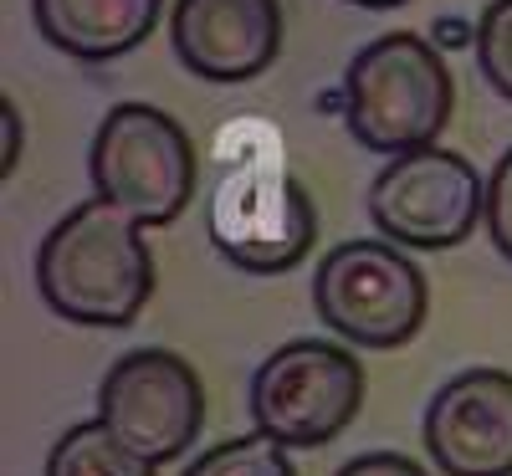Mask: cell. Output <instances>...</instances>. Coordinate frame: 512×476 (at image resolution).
Wrapping results in <instances>:
<instances>
[{
	"instance_id": "14",
	"label": "cell",
	"mask_w": 512,
	"mask_h": 476,
	"mask_svg": "<svg viewBox=\"0 0 512 476\" xmlns=\"http://www.w3.org/2000/svg\"><path fill=\"white\" fill-rule=\"evenodd\" d=\"M472 52H477L482 77L492 82V93H502L512 103V0H492L477 16Z\"/></svg>"
},
{
	"instance_id": "15",
	"label": "cell",
	"mask_w": 512,
	"mask_h": 476,
	"mask_svg": "<svg viewBox=\"0 0 512 476\" xmlns=\"http://www.w3.org/2000/svg\"><path fill=\"white\" fill-rule=\"evenodd\" d=\"M487 236L512 262V149L497 159L492 180H487Z\"/></svg>"
},
{
	"instance_id": "5",
	"label": "cell",
	"mask_w": 512,
	"mask_h": 476,
	"mask_svg": "<svg viewBox=\"0 0 512 476\" xmlns=\"http://www.w3.org/2000/svg\"><path fill=\"white\" fill-rule=\"evenodd\" d=\"M359 405L364 364L349 354V343L333 338H292L251 374V420L287 451H318L338 441L359 420Z\"/></svg>"
},
{
	"instance_id": "1",
	"label": "cell",
	"mask_w": 512,
	"mask_h": 476,
	"mask_svg": "<svg viewBox=\"0 0 512 476\" xmlns=\"http://www.w3.org/2000/svg\"><path fill=\"white\" fill-rule=\"evenodd\" d=\"M36 292L77 328H128L154 297L144 226L103 195L72 205L36 246Z\"/></svg>"
},
{
	"instance_id": "18",
	"label": "cell",
	"mask_w": 512,
	"mask_h": 476,
	"mask_svg": "<svg viewBox=\"0 0 512 476\" xmlns=\"http://www.w3.org/2000/svg\"><path fill=\"white\" fill-rule=\"evenodd\" d=\"M359 11H395V6H410V0H349Z\"/></svg>"
},
{
	"instance_id": "3",
	"label": "cell",
	"mask_w": 512,
	"mask_h": 476,
	"mask_svg": "<svg viewBox=\"0 0 512 476\" xmlns=\"http://www.w3.org/2000/svg\"><path fill=\"white\" fill-rule=\"evenodd\" d=\"M313 308L328 333L354 349H400L425 328L431 287L405 246L384 236H359L333 246L313 272Z\"/></svg>"
},
{
	"instance_id": "4",
	"label": "cell",
	"mask_w": 512,
	"mask_h": 476,
	"mask_svg": "<svg viewBox=\"0 0 512 476\" xmlns=\"http://www.w3.org/2000/svg\"><path fill=\"white\" fill-rule=\"evenodd\" d=\"M88 175L93 190L108 205L128 210L144 231L169 226L195 195V144L164 108L118 103L103 113L93 134Z\"/></svg>"
},
{
	"instance_id": "12",
	"label": "cell",
	"mask_w": 512,
	"mask_h": 476,
	"mask_svg": "<svg viewBox=\"0 0 512 476\" xmlns=\"http://www.w3.org/2000/svg\"><path fill=\"white\" fill-rule=\"evenodd\" d=\"M47 476H154V461L128 451L93 415V420H77L62 430V441L47 456Z\"/></svg>"
},
{
	"instance_id": "8",
	"label": "cell",
	"mask_w": 512,
	"mask_h": 476,
	"mask_svg": "<svg viewBox=\"0 0 512 476\" xmlns=\"http://www.w3.org/2000/svg\"><path fill=\"white\" fill-rule=\"evenodd\" d=\"M98 420L154 466L180 461L205 425V389L175 349H134L98 384Z\"/></svg>"
},
{
	"instance_id": "6",
	"label": "cell",
	"mask_w": 512,
	"mask_h": 476,
	"mask_svg": "<svg viewBox=\"0 0 512 476\" xmlns=\"http://www.w3.org/2000/svg\"><path fill=\"white\" fill-rule=\"evenodd\" d=\"M369 221L405 251H451L487 221V180L441 144L390 154L369 185Z\"/></svg>"
},
{
	"instance_id": "2",
	"label": "cell",
	"mask_w": 512,
	"mask_h": 476,
	"mask_svg": "<svg viewBox=\"0 0 512 476\" xmlns=\"http://www.w3.org/2000/svg\"><path fill=\"white\" fill-rule=\"evenodd\" d=\"M456 108L446 57L415 31L374 36L344 72V123L359 149L405 154L441 139Z\"/></svg>"
},
{
	"instance_id": "17",
	"label": "cell",
	"mask_w": 512,
	"mask_h": 476,
	"mask_svg": "<svg viewBox=\"0 0 512 476\" xmlns=\"http://www.w3.org/2000/svg\"><path fill=\"white\" fill-rule=\"evenodd\" d=\"M0 113H6V159H0V164H6V175H11L16 159H21V118H16V103L11 98L0 103Z\"/></svg>"
},
{
	"instance_id": "11",
	"label": "cell",
	"mask_w": 512,
	"mask_h": 476,
	"mask_svg": "<svg viewBox=\"0 0 512 476\" xmlns=\"http://www.w3.org/2000/svg\"><path fill=\"white\" fill-rule=\"evenodd\" d=\"M164 0H31L36 31L62 57L77 62H113L144 47Z\"/></svg>"
},
{
	"instance_id": "10",
	"label": "cell",
	"mask_w": 512,
	"mask_h": 476,
	"mask_svg": "<svg viewBox=\"0 0 512 476\" xmlns=\"http://www.w3.org/2000/svg\"><path fill=\"white\" fill-rule=\"evenodd\" d=\"M169 41L185 72L205 82H251L282 52L277 0H175Z\"/></svg>"
},
{
	"instance_id": "13",
	"label": "cell",
	"mask_w": 512,
	"mask_h": 476,
	"mask_svg": "<svg viewBox=\"0 0 512 476\" xmlns=\"http://www.w3.org/2000/svg\"><path fill=\"white\" fill-rule=\"evenodd\" d=\"M185 476H297V466H292L282 441L251 430V436L221 441V446H210L205 456H195L185 466Z\"/></svg>"
},
{
	"instance_id": "7",
	"label": "cell",
	"mask_w": 512,
	"mask_h": 476,
	"mask_svg": "<svg viewBox=\"0 0 512 476\" xmlns=\"http://www.w3.org/2000/svg\"><path fill=\"white\" fill-rule=\"evenodd\" d=\"M210 241L231 267L251 277L292 272L318 241L313 195L277 164L231 169L210 200Z\"/></svg>"
},
{
	"instance_id": "9",
	"label": "cell",
	"mask_w": 512,
	"mask_h": 476,
	"mask_svg": "<svg viewBox=\"0 0 512 476\" xmlns=\"http://www.w3.org/2000/svg\"><path fill=\"white\" fill-rule=\"evenodd\" d=\"M425 451L441 476H512V374H451L425 405Z\"/></svg>"
},
{
	"instance_id": "16",
	"label": "cell",
	"mask_w": 512,
	"mask_h": 476,
	"mask_svg": "<svg viewBox=\"0 0 512 476\" xmlns=\"http://www.w3.org/2000/svg\"><path fill=\"white\" fill-rule=\"evenodd\" d=\"M333 476H431V471L410 456H400V451H364L349 466H338Z\"/></svg>"
}]
</instances>
